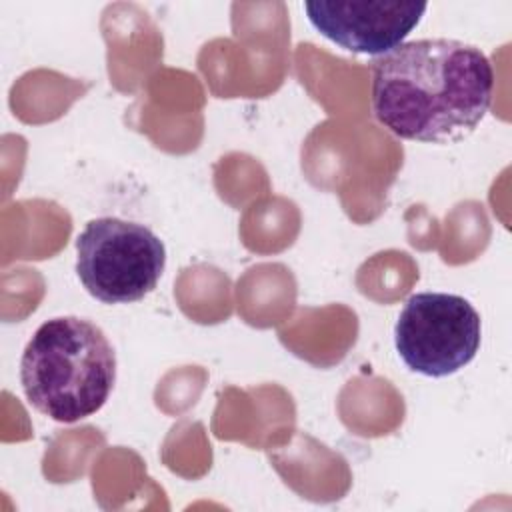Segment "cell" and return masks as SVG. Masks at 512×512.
Here are the masks:
<instances>
[{
	"mask_svg": "<svg viewBox=\"0 0 512 512\" xmlns=\"http://www.w3.org/2000/svg\"><path fill=\"white\" fill-rule=\"evenodd\" d=\"M482 342L478 310L458 294H412L394 324V346L408 370L446 378L468 366Z\"/></svg>",
	"mask_w": 512,
	"mask_h": 512,
	"instance_id": "277c9868",
	"label": "cell"
},
{
	"mask_svg": "<svg viewBox=\"0 0 512 512\" xmlns=\"http://www.w3.org/2000/svg\"><path fill=\"white\" fill-rule=\"evenodd\" d=\"M488 56L452 38L404 42L372 62V112L394 136L422 144L468 138L492 104Z\"/></svg>",
	"mask_w": 512,
	"mask_h": 512,
	"instance_id": "6da1fadb",
	"label": "cell"
},
{
	"mask_svg": "<svg viewBox=\"0 0 512 512\" xmlns=\"http://www.w3.org/2000/svg\"><path fill=\"white\" fill-rule=\"evenodd\" d=\"M166 248L144 224L114 216L90 220L76 238V274L104 304H130L148 296L162 278Z\"/></svg>",
	"mask_w": 512,
	"mask_h": 512,
	"instance_id": "3957f363",
	"label": "cell"
},
{
	"mask_svg": "<svg viewBox=\"0 0 512 512\" xmlns=\"http://www.w3.org/2000/svg\"><path fill=\"white\" fill-rule=\"evenodd\" d=\"M302 6L318 34L366 56H384L404 44L428 10L424 2L402 0H314Z\"/></svg>",
	"mask_w": 512,
	"mask_h": 512,
	"instance_id": "5b68a950",
	"label": "cell"
},
{
	"mask_svg": "<svg viewBox=\"0 0 512 512\" xmlns=\"http://www.w3.org/2000/svg\"><path fill=\"white\" fill-rule=\"evenodd\" d=\"M116 382V352L100 326L78 316L38 326L20 358L26 400L44 416L74 424L96 414Z\"/></svg>",
	"mask_w": 512,
	"mask_h": 512,
	"instance_id": "7a4b0ae2",
	"label": "cell"
}]
</instances>
